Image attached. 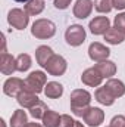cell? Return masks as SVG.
I'll return each instance as SVG.
<instances>
[{
	"label": "cell",
	"instance_id": "obj_1",
	"mask_svg": "<svg viewBox=\"0 0 125 127\" xmlns=\"http://www.w3.org/2000/svg\"><path fill=\"white\" fill-rule=\"evenodd\" d=\"M69 99H71V111L77 117H83L85 114L87 108L90 106L91 95L84 89H75V90H72Z\"/></svg>",
	"mask_w": 125,
	"mask_h": 127
},
{
	"label": "cell",
	"instance_id": "obj_2",
	"mask_svg": "<svg viewBox=\"0 0 125 127\" xmlns=\"http://www.w3.org/2000/svg\"><path fill=\"white\" fill-rule=\"evenodd\" d=\"M31 34L35 38L40 40H46L50 38L56 34V25L50 21V19H37L31 27Z\"/></svg>",
	"mask_w": 125,
	"mask_h": 127
},
{
	"label": "cell",
	"instance_id": "obj_3",
	"mask_svg": "<svg viewBox=\"0 0 125 127\" xmlns=\"http://www.w3.org/2000/svg\"><path fill=\"white\" fill-rule=\"evenodd\" d=\"M46 84H47V75L43 71H32L25 80V89L31 90L34 93L43 92Z\"/></svg>",
	"mask_w": 125,
	"mask_h": 127
},
{
	"label": "cell",
	"instance_id": "obj_4",
	"mask_svg": "<svg viewBox=\"0 0 125 127\" xmlns=\"http://www.w3.org/2000/svg\"><path fill=\"white\" fill-rule=\"evenodd\" d=\"M85 30L83 28V25H78V24H74L71 27H68V30L65 32V40L69 46H74V47H78L81 46L84 41H85Z\"/></svg>",
	"mask_w": 125,
	"mask_h": 127
},
{
	"label": "cell",
	"instance_id": "obj_5",
	"mask_svg": "<svg viewBox=\"0 0 125 127\" xmlns=\"http://www.w3.org/2000/svg\"><path fill=\"white\" fill-rule=\"evenodd\" d=\"M7 22H9V25H12L16 30H24V28H27V25L30 22V16H28V13L25 10L16 7V9L9 10Z\"/></svg>",
	"mask_w": 125,
	"mask_h": 127
},
{
	"label": "cell",
	"instance_id": "obj_6",
	"mask_svg": "<svg viewBox=\"0 0 125 127\" xmlns=\"http://www.w3.org/2000/svg\"><path fill=\"white\" fill-rule=\"evenodd\" d=\"M66 68H68L66 59H65L63 56H61V55H53V56L49 59L47 65H46L47 72H49L50 75H55V77L63 75V74L66 72Z\"/></svg>",
	"mask_w": 125,
	"mask_h": 127
},
{
	"label": "cell",
	"instance_id": "obj_7",
	"mask_svg": "<svg viewBox=\"0 0 125 127\" xmlns=\"http://www.w3.org/2000/svg\"><path fill=\"white\" fill-rule=\"evenodd\" d=\"M24 89H25V81L21 80V78H18V77H10L3 84L4 95L10 96V97H16Z\"/></svg>",
	"mask_w": 125,
	"mask_h": 127
},
{
	"label": "cell",
	"instance_id": "obj_8",
	"mask_svg": "<svg viewBox=\"0 0 125 127\" xmlns=\"http://www.w3.org/2000/svg\"><path fill=\"white\" fill-rule=\"evenodd\" d=\"M109 55H110L109 47H106V46L102 44V43L94 41V43L90 44V47H88V56H90V59H93L94 62L106 61V59L109 58Z\"/></svg>",
	"mask_w": 125,
	"mask_h": 127
},
{
	"label": "cell",
	"instance_id": "obj_9",
	"mask_svg": "<svg viewBox=\"0 0 125 127\" xmlns=\"http://www.w3.org/2000/svg\"><path fill=\"white\" fill-rule=\"evenodd\" d=\"M83 120L88 124L90 127H97L100 126L104 120V112L100 108H94V106H88L85 114L83 115Z\"/></svg>",
	"mask_w": 125,
	"mask_h": 127
},
{
	"label": "cell",
	"instance_id": "obj_10",
	"mask_svg": "<svg viewBox=\"0 0 125 127\" xmlns=\"http://www.w3.org/2000/svg\"><path fill=\"white\" fill-rule=\"evenodd\" d=\"M88 28L94 35H102V34L104 35L106 31L110 28V21L107 16H96L94 19L90 21Z\"/></svg>",
	"mask_w": 125,
	"mask_h": 127
},
{
	"label": "cell",
	"instance_id": "obj_11",
	"mask_svg": "<svg viewBox=\"0 0 125 127\" xmlns=\"http://www.w3.org/2000/svg\"><path fill=\"white\" fill-rule=\"evenodd\" d=\"M94 3L91 0H77V3L74 4V16L78 18V19H85L91 15V10H93Z\"/></svg>",
	"mask_w": 125,
	"mask_h": 127
},
{
	"label": "cell",
	"instance_id": "obj_12",
	"mask_svg": "<svg viewBox=\"0 0 125 127\" xmlns=\"http://www.w3.org/2000/svg\"><path fill=\"white\" fill-rule=\"evenodd\" d=\"M81 81H83L85 86L97 87V86L102 84L103 77H102V74H100V72L93 66V68H88V69H85V71L83 72V75H81Z\"/></svg>",
	"mask_w": 125,
	"mask_h": 127
},
{
	"label": "cell",
	"instance_id": "obj_13",
	"mask_svg": "<svg viewBox=\"0 0 125 127\" xmlns=\"http://www.w3.org/2000/svg\"><path fill=\"white\" fill-rule=\"evenodd\" d=\"M0 71L4 75L13 74L16 71V58H13L7 52L6 53H1V56H0Z\"/></svg>",
	"mask_w": 125,
	"mask_h": 127
},
{
	"label": "cell",
	"instance_id": "obj_14",
	"mask_svg": "<svg viewBox=\"0 0 125 127\" xmlns=\"http://www.w3.org/2000/svg\"><path fill=\"white\" fill-rule=\"evenodd\" d=\"M16 100H18V103L22 108H32L38 102V97H37V93H34L31 90H28V89H24L19 95L16 96Z\"/></svg>",
	"mask_w": 125,
	"mask_h": 127
},
{
	"label": "cell",
	"instance_id": "obj_15",
	"mask_svg": "<svg viewBox=\"0 0 125 127\" xmlns=\"http://www.w3.org/2000/svg\"><path fill=\"white\" fill-rule=\"evenodd\" d=\"M94 99H96L99 103L104 105V106H110V105H113V102H115L116 97L110 93V90H109L106 86H102V87H99V89L94 92Z\"/></svg>",
	"mask_w": 125,
	"mask_h": 127
},
{
	"label": "cell",
	"instance_id": "obj_16",
	"mask_svg": "<svg viewBox=\"0 0 125 127\" xmlns=\"http://www.w3.org/2000/svg\"><path fill=\"white\" fill-rule=\"evenodd\" d=\"M94 68L102 74V77L103 78H110L112 75H115L116 74V65L115 62H112V61H102V62H97L94 65Z\"/></svg>",
	"mask_w": 125,
	"mask_h": 127
},
{
	"label": "cell",
	"instance_id": "obj_17",
	"mask_svg": "<svg viewBox=\"0 0 125 127\" xmlns=\"http://www.w3.org/2000/svg\"><path fill=\"white\" fill-rule=\"evenodd\" d=\"M53 55H55V53H53L52 47H49V46H38L37 50H35V61H37V64H38L40 66L46 68L49 59H50Z\"/></svg>",
	"mask_w": 125,
	"mask_h": 127
},
{
	"label": "cell",
	"instance_id": "obj_18",
	"mask_svg": "<svg viewBox=\"0 0 125 127\" xmlns=\"http://www.w3.org/2000/svg\"><path fill=\"white\" fill-rule=\"evenodd\" d=\"M110 93L115 96V97H121V96L125 95V84L121 81V80H116V78H109L104 84Z\"/></svg>",
	"mask_w": 125,
	"mask_h": 127
},
{
	"label": "cell",
	"instance_id": "obj_19",
	"mask_svg": "<svg viewBox=\"0 0 125 127\" xmlns=\"http://www.w3.org/2000/svg\"><path fill=\"white\" fill-rule=\"evenodd\" d=\"M44 95L50 99H58L63 95V86L58 81H49L44 89Z\"/></svg>",
	"mask_w": 125,
	"mask_h": 127
},
{
	"label": "cell",
	"instance_id": "obj_20",
	"mask_svg": "<svg viewBox=\"0 0 125 127\" xmlns=\"http://www.w3.org/2000/svg\"><path fill=\"white\" fill-rule=\"evenodd\" d=\"M104 40H106L109 44H121L125 40V34H122L121 31H118V30L113 27V28H109V30L106 31Z\"/></svg>",
	"mask_w": 125,
	"mask_h": 127
},
{
	"label": "cell",
	"instance_id": "obj_21",
	"mask_svg": "<svg viewBox=\"0 0 125 127\" xmlns=\"http://www.w3.org/2000/svg\"><path fill=\"white\" fill-rule=\"evenodd\" d=\"M27 123H28V117L24 109H16L10 117V127H24Z\"/></svg>",
	"mask_w": 125,
	"mask_h": 127
},
{
	"label": "cell",
	"instance_id": "obj_22",
	"mask_svg": "<svg viewBox=\"0 0 125 127\" xmlns=\"http://www.w3.org/2000/svg\"><path fill=\"white\" fill-rule=\"evenodd\" d=\"M44 10V0H30L25 4V12L31 16L40 15Z\"/></svg>",
	"mask_w": 125,
	"mask_h": 127
},
{
	"label": "cell",
	"instance_id": "obj_23",
	"mask_svg": "<svg viewBox=\"0 0 125 127\" xmlns=\"http://www.w3.org/2000/svg\"><path fill=\"white\" fill-rule=\"evenodd\" d=\"M61 123V115L56 112V111H47L43 117V124L44 127H59Z\"/></svg>",
	"mask_w": 125,
	"mask_h": 127
},
{
	"label": "cell",
	"instance_id": "obj_24",
	"mask_svg": "<svg viewBox=\"0 0 125 127\" xmlns=\"http://www.w3.org/2000/svg\"><path fill=\"white\" fill-rule=\"evenodd\" d=\"M31 64H32L31 56H30L28 53H21V55H18V58H16V71L25 72V71L30 69Z\"/></svg>",
	"mask_w": 125,
	"mask_h": 127
},
{
	"label": "cell",
	"instance_id": "obj_25",
	"mask_svg": "<svg viewBox=\"0 0 125 127\" xmlns=\"http://www.w3.org/2000/svg\"><path fill=\"white\" fill-rule=\"evenodd\" d=\"M49 111V108H47V105L44 103V102H41V100H38L32 108H30V114H31L32 118H35V120H43V117H44V114Z\"/></svg>",
	"mask_w": 125,
	"mask_h": 127
},
{
	"label": "cell",
	"instance_id": "obj_26",
	"mask_svg": "<svg viewBox=\"0 0 125 127\" xmlns=\"http://www.w3.org/2000/svg\"><path fill=\"white\" fill-rule=\"evenodd\" d=\"M94 7L100 13H109L112 10V0H94Z\"/></svg>",
	"mask_w": 125,
	"mask_h": 127
},
{
	"label": "cell",
	"instance_id": "obj_27",
	"mask_svg": "<svg viewBox=\"0 0 125 127\" xmlns=\"http://www.w3.org/2000/svg\"><path fill=\"white\" fill-rule=\"evenodd\" d=\"M113 25L118 31H121L122 34H125V12L122 13H118L113 19Z\"/></svg>",
	"mask_w": 125,
	"mask_h": 127
},
{
	"label": "cell",
	"instance_id": "obj_28",
	"mask_svg": "<svg viewBox=\"0 0 125 127\" xmlns=\"http://www.w3.org/2000/svg\"><path fill=\"white\" fill-rule=\"evenodd\" d=\"M59 127H75V120L68 115V114H63L61 115V123H59Z\"/></svg>",
	"mask_w": 125,
	"mask_h": 127
},
{
	"label": "cell",
	"instance_id": "obj_29",
	"mask_svg": "<svg viewBox=\"0 0 125 127\" xmlns=\"http://www.w3.org/2000/svg\"><path fill=\"white\" fill-rule=\"evenodd\" d=\"M109 127H125V117L124 115H115L110 120V126Z\"/></svg>",
	"mask_w": 125,
	"mask_h": 127
},
{
	"label": "cell",
	"instance_id": "obj_30",
	"mask_svg": "<svg viewBox=\"0 0 125 127\" xmlns=\"http://www.w3.org/2000/svg\"><path fill=\"white\" fill-rule=\"evenodd\" d=\"M71 1H72V0H53V4H55L56 9L63 10V9H68V7H69Z\"/></svg>",
	"mask_w": 125,
	"mask_h": 127
},
{
	"label": "cell",
	"instance_id": "obj_31",
	"mask_svg": "<svg viewBox=\"0 0 125 127\" xmlns=\"http://www.w3.org/2000/svg\"><path fill=\"white\" fill-rule=\"evenodd\" d=\"M112 6L118 10H124L125 9V0H112Z\"/></svg>",
	"mask_w": 125,
	"mask_h": 127
},
{
	"label": "cell",
	"instance_id": "obj_32",
	"mask_svg": "<svg viewBox=\"0 0 125 127\" xmlns=\"http://www.w3.org/2000/svg\"><path fill=\"white\" fill-rule=\"evenodd\" d=\"M24 127H43L41 124H38V123H27Z\"/></svg>",
	"mask_w": 125,
	"mask_h": 127
},
{
	"label": "cell",
	"instance_id": "obj_33",
	"mask_svg": "<svg viewBox=\"0 0 125 127\" xmlns=\"http://www.w3.org/2000/svg\"><path fill=\"white\" fill-rule=\"evenodd\" d=\"M75 127H84V126H83V123H80V121H75Z\"/></svg>",
	"mask_w": 125,
	"mask_h": 127
},
{
	"label": "cell",
	"instance_id": "obj_34",
	"mask_svg": "<svg viewBox=\"0 0 125 127\" xmlns=\"http://www.w3.org/2000/svg\"><path fill=\"white\" fill-rule=\"evenodd\" d=\"M15 1H18V3H28L30 0H15Z\"/></svg>",
	"mask_w": 125,
	"mask_h": 127
},
{
	"label": "cell",
	"instance_id": "obj_35",
	"mask_svg": "<svg viewBox=\"0 0 125 127\" xmlns=\"http://www.w3.org/2000/svg\"><path fill=\"white\" fill-rule=\"evenodd\" d=\"M0 123H1V127H6V124H4V120H0Z\"/></svg>",
	"mask_w": 125,
	"mask_h": 127
}]
</instances>
